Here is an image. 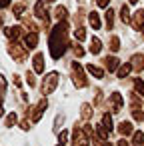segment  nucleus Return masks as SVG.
I'll use <instances>...</instances> for the list:
<instances>
[{
  "label": "nucleus",
  "instance_id": "nucleus-1",
  "mask_svg": "<svg viewBox=\"0 0 144 146\" xmlns=\"http://www.w3.org/2000/svg\"><path fill=\"white\" fill-rule=\"evenodd\" d=\"M66 30H68L66 22H58L56 28L50 32V56L54 60L62 58V54L66 52V46H68V42H66Z\"/></svg>",
  "mask_w": 144,
  "mask_h": 146
},
{
  "label": "nucleus",
  "instance_id": "nucleus-2",
  "mask_svg": "<svg viewBox=\"0 0 144 146\" xmlns=\"http://www.w3.org/2000/svg\"><path fill=\"white\" fill-rule=\"evenodd\" d=\"M56 84H58V72H50L44 78V82H42V92L44 94H52L54 88H56Z\"/></svg>",
  "mask_w": 144,
  "mask_h": 146
},
{
  "label": "nucleus",
  "instance_id": "nucleus-3",
  "mask_svg": "<svg viewBox=\"0 0 144 146\" xmlns=\"http://www.w3.org/2000/svg\"><path fill=\"white\" fill-rule=\"evenodd\" d=\"M72 146H88V136L82 128H74V138H72Z\"/></svg>",
  "mask_w": 144,
  "mask_h": 146
},
{
  "label": "nucleus",
  "instance_id": "nucleus-4",
  "mask_svg": "<svg viewBox=\"0 0 144 146\" xmlns=\"http://www.w3.org/2000/svg\"><path fill=\"white\" fill-rule=\"evenodd\" d=\"M72 70H74V84H76L78 88H84V86H86V78H84V74H82L80 64H78V62H72Z\"/></svg>",
  "mask_w": 144,
  "mask_h": 146
},
{
  "label": "nucleus",
  "instance_id": "nucleus-5",
  "mask_svg": "<svg viewBox=\"0 0 144 146\" xmlns=\"http://www.w3.org/2000/svg\"><path fill=\"white\" fill-rule=\"evenodd\" d=\"M34 14H36L38 18H42V20H46V22H48V12H46V0H38V2H36V6H34Z\"/></svg>",
  "mask_w": 144,
  "mask_h": 146
},
{
  "label": "nucleus",
  "instance_id": "nucleus-6",
  "mask_svg": "<svg viewBox=\"0 0 144 146\" xmlns=\"http://www.w3.org/2000/svg\"><path fill=\"white\" fill-rule=\"evenodd\" d=\"M110 100H112V110L114 112H120L122 110V96L118 92H112L110 94Z\"/></svg>",
  "mask_w": 144,
  "mask_h": 146
},
{
  "label": "nucleus",
  "instance_id": "nucleus-7",
  "mask_svg": "<svg viewBox=\"0 0 144 146\" xmlns=\"http://www.w3.org/2000/svg\"><path fill=\"white\" fill-rule=\"evenodd\" d=\"M46 106H48V102H46V98H42L40 104L36 106V112H34V116H32V122H38V120H40V116H42V112H44Z\"/></svg>",
  "mask_w": 144,
  "mask_h": 146
},
{
  "label": "nucleus",
  "instance_id": "nucleus-8",
  "mask_svg": "<svg viewBox=\"0 0 144 146\" xmlns=\"http://www.w3.org/2000/svg\"><path fill=\"white\" fill-rule=\"evenodd\" d=\"M130 62H132V68H136V70H144V54H134Z\"/></svg>",
  "mask_w": 144,
  "mask_h": 146
},
{
  "label": "nucleus",
  "instance_id": "nucleus-9",
  "mask_svg": "<svg viewBox=\"0 0 144 146\" xmlns=\"http://www.w3.org/2000/svg\"><path fill=\"white\" fill-rule=\"evenodd\" d=\"M10 54L16 58V60H24V50L14 42V44H10Z\"/></svg>",
  "mask_w": 144,
  "mask_h": 146
},
{
  "label": "nucleus",
  "instance_id": "nucleus-10",
  "mask_svg": "<svg viewBox=\"0 0 144 146\" xmlns=\"http://www.w3.org/2000/svg\"><path fill=\"white\" fill-rule=\"evenodd\" d=\"M6 36L8 38H14V40L20 38L22 36V28L20 26H10V28H6Z\"/></svg>",
  "mask_w": 144,
  "mask_h": 146
},
{
  "label": "nucleus",
  "instance_id": "nucleus-11",
  "mask_svg": "<svg viewBox=\"0 0 144 146\" xmlns=\"http://www.w3.org/2000/svg\"><path fill=\"white\" fill-rule=\"evenodd\" d=\"M24 42H26V48H34V46L38 44V34H36V32H30V34H26Z\"/></svg>",
  "mask_w": 144,
  "mask_h": 146
},
{
  "label": "nucleus",
  "instance_id": "nucleus-12",
  "mask_svg": "<svg viewBox=\"0 0 144 146\" xmlns=\"http://www.w3.org/2000/svg\"><path fill=\"white\" fill-rule=\"evenodd\" d=\"M118 132H120L122 136L132 134V124H130V122H126V120H124V122H120V124H118Z\"/></svg>",
  "mask_w": 144,
  "mask_h": 146
},
{
  "label": "nucleus",
  "instance_id": "nucleus-13",
  "mask_svg": "<svg viewBox=\"0 0 144 146\" xmlns=\"http://www.w3.org/2000/svg\"><path fill=\"white\" fill-rule=\"evenodd\" d=\"M32 62H34V72H38V74H40V72H44V62H42V54H36Z\"/></svg>",
  "mask_w": 144,
  "mask_h": 146
},
{
  "label": "nucleus",
  "instance_id": "nucleus-14",
  "mask_svg": "<svg viewBox=\"0 0 144 146\" xmlns=\"http://www.w3.org/2000/svg\"><path fill=\"white\" fill-rule=\"evenodd\" d=\"M104 62H106V68H108L110 72H114V70L118 68V58H114V56H106Z\"/></svg>",
  "mask_w": 144,
  "mask_h": 146
},
{
  "label": "nucleus",
  "instance_id": "nucleus-15",
  "mask_svg": "<svg viewBox=\"0 0 144 146\" xmlns=\"http://www.w3.org/2000/svg\"><path fill=\"white\" fill-rule=\"evenodd\" d=\"M86 70H88L92 76H96V78H104V70H102V68H98V66H94V64H88V66H86Z\"/></svg>",
  "mask_w": 144,
  "mask_h": 146
},
{
  "label": "nucleus",
  "instance_id": "nucleus-16",
  "mask_svg": "<svg viewBox=\"0 0 144 146\" xmlns=\"http://www.w3.org/2000/svg\"><path fill=\"white\" fill-rule=\"evenodd\" d=\"M88 22H90V26H92L94 30H98V28H100V24H102V22H100V16H98L96 12H92V14L88 16Z\"/></svg>",
  "mask_w": 144,
  "mask_h": 146
},
{
  "label": "nucleus",
  "instance_id": "nucleus-17",
  "mask_svg": "<svg viewBox=\"0 0 144 146\" xmlns=\"http://www.w3.org/2000/svg\"><path fill=\"white\" fill-rule=\"evenodd\" d=\"M100 50H102V42H100L98 38H92V42H90V52H92V54H100Z\"/></svg>",
  "mask_w": 144,
  "mask_h": 146
},
{
  "label": "nucleus",
  "instance_id": "nucleus-18",
  "mask_svg": "<svg viewBox=\"0 0 144 146\" xmlns=\"http://www.w3.org/2000/svg\"><path fill=\"white\" fill-rule=\"evenodd\" d=\"M132 146H144V132H134Z\"/></svg>",
  "mask_w": 144,
  "mask_h": 146
},
{
  "label": "nucleus",
  "instance_id": "nucleus-19",
  "mask_svg": "<svg viewBox=\"0 0 144 146\" xmlns=\"http://www.w3.org/2000/svg\"><path fill=\"white\" fill-rule=\"evenodd\" d=\"M132 70V64H122L120 68H118V78H126V74Z\"/></svg>",
  "mask_w": 144,
  "mask_h": 146
},
{
  "label": "nucleus",
  "instance_id": "nucleus-20",
  "mask_svg": "<svg viewBox=\"0 0 144 146\" xmlns=\"http://www.w3.org/2000/svg\"><path fill=\"white\" fill-rule=\"evenodd\" d=\"M142 24H144V10H138V12H136V16H134V26H136V28H140Z\"/></svg>",
  "mask_w": 144,
  "mask_h": 146
},
{
  "label": "nucleus",
  "instance_id": "nucleus-21",
  "mask_svg": "<svg viewBox=\"0 0 144 146\" xmlns=\"http://www.w3.org/2000/svg\"><path fill=\"white\" fill-rule=\"evenodd\" d=\"M102 126H104L108 132H112V118H110V114H104V116H102Z\"/></svg>",
  "mask_w": 144,
  "mask_h": 146
},
{
  "label": "nucleus",
  "instance_id": "nucleus-22",
  "mask_svg": "<svg viewBox=\"0 0 144 146\" xmlns=\"http://www.w3.org/2000/svg\"><path fill=\"white\" fill-rule=\"evenodd\" d=\"M132 116H134V120H138V122H142V120H144V112H142V108H138V106H134V108H132Z\"/></svg>",
  "mask_w": 144,
  "mask_h": 146
},
{
  "label": "nucleus",
  "instance_id": "nucleus-23",
  "mask_svg": "<svg viewBox=\"0 0 144 146\" xmlns=\"http://www.w3.org/2000/svg\"><path fill=\"white\" fill-rule=\"evenodd\" d=\"M66 16H68V12H66V8H64V6H58V8H56V18L64 22V18H66Z\"/></svg>",
  "mask_w": 144,
  "mask_h": 146
},
{
  "label": "nucleus",
  "instance_id": "nucleus-24",
  "mask_svg": "<svg viewBox=\"0 0 144 146\" xmlns=\"http://www.w3.org/2000/svg\"><path fill=\"white\" fill-rule=\"evenodd\" d=\"M110 48H112V52H118V50H120V40H118V36H112V38H110Z\"/></svg>",
  "mask_w": 144,
  "mask_h": 146
},
{
  "label": "nucleus",
  "instance_id": "nucleus-25",
  "mask_svg": "<svg viewBox=\"0 0 144 146\" xmlns=\"http://www.w3.org/2000/svg\"><path fill=\"white\" fill-rule=\"evenodd\" d=\"M134 88H136V94H142V96H144V82H142L140 78L134 80Z\"/></svg>",
  "mask_w": 144,
  "mask_h": 146
},
{
  "label": "nucleus",
  "instance_id": "nucleus-26",
  "mask_svg": "<svg viewBox=\"0 0 144 146\" xmlns=\"http://www.w3.org/2000/svg\"><path fill=\"white\" fill-rule=\"evenodd\" d=\"M120 18H122L124 22L130 20V10H128V6H122V8H120Z\"/></svg>",
  "mask_w": 144,
  "mask_h": 146
},
{
  "label": "nucleus",
  "instance_id": "nucleus-27",
  "mask_svg": "<svg viewBox=\"0 0 144 146\" xmlns=\"http://www.w3.org/2000/svg\"><path fill=\"white\" fill-rule=\"evenodd\" d=\"M112 22H114V12L112 10H106V26L112 28Z\"/></svg>",
  "mask_w": 144,
  "mask_h": 146
},
{
  "label": "nucleus",
  "instance_id": "nucleus-28",
  "mask_svg": "<svg viewBox=\"0 0 144 146\" xmlns=\"http://www.w3.org/2000/svg\"><path fill=\"white\" fill-rule=\"evenodd\" d=\"M16 120H18V116H16L14 112H10V114H8V118H6V126H14V124H16Z\"/></svg>",
  "mask_w": 144,
  "mask_h": 146
},
{
  "label": "nucleus",
  "instance_id": "nucleus-29",
  "mask_svg": "<svg viewBox=\"0 0 144 146\" xmlns=\"http://www.w3.org/2000/svg\"><path fill=\"white\" fill-rule=\"evenodd\" d=\"M82 118H90V104H82Z\"/></svg>",
  "mask_w": 144,
  "mask_h": 146
},
{
  "label": "nucleus",
  "instance_id": "nucleus-30",
  "mask_svg": "<svg viewBox=\"0 0 144 146\" xmlns=\"http://www.w3.org/2000/svg\"><path fill=\"white\" fill-rule=\"evenodd\" d=\"M22 12H24V6H22V4H16V6H14V14H16L18 18H22Z\"/></svg>",
  "mask_w": 144,
  "mask_h": 146
},
{
  "label": "nucleus",
  "instance_id": "nucleus-31",
  "mask_svg": "<svg viewBox=\"0 0 144 146\" xmlns=\"http://www.w3.org/2000/svg\"><path fill=\"white\" fill-rule=\"evenodd\" d=\"M74 36H76L78 40H84V38H86V32H84V28H78V30L74 32Z\"/></svg>",
  "mask_w": 144,
  "mask_h": 146
},
{
  "label": "nucleus",
  "instance_id": "nucleus-32",
  "mask_svg": "<svg viewBox=\"0 0 144 146\" xmlns=\"http://www.w3.org/2000/svg\"><path fill=\"white\" fill-rule=\"evenodd\" d=\"M58 140H60V144H62V146H64V142H66V140H68V132H66V130H62V132H60V134H58Z\"/></svg>",
  "mask_w": 144,
  "mask_h": 146
},
{
  "label": "nucleus",
  "instance_id": "nucleus-33",
  "mask_svg": "<svg viewBox=\"0 0 144 146\" xmlns=\"http://www.w3.org/2000/svg\"><path fill=\"white\" fill-rule=\"evenodd\" d=\"M26 82H28V84H30V86H34V84H36V80H34V76H32V74H30V72H28V74H26Z\"/></svg>",
  "mask_w": 144,
  "mask_h": 146
},
{
  "label": "nucleus",
  "instance_id": "nucleus-34",
  "mask_svg": "<svg viewBox=\"0 0 144 146\" xmlns=\"http://www.w3.org/2000/svg\"><path fill=\"white\" fill-rule=\"evenodd\" d=\"M4 88H6V80H4L2 76H0V92H2Z\"/></svg>",
  "mask_w": 144,
  "mask_h": 146
},
{
  "label": "nucleus",
  "instance_id": "nucleus-35",
  "mask_svg": "<svg viewBox=\"0 0 144 146\" xmlns=\"http://www.w3.org/2000/svg\"><path fill=\"white\" fill-rule=\"evenodd\" d=\"M96 2H98V6H102V8L108 6V0H96Z\"/></svg>",
  "mask_w": 144,
  "mask_h": 146
},
{
  "label": "nucleus",
  "instance_id": "nucleus-36",
  "mask_svg": "<svg viewBox=\"0 0 144 146\" xmlns=\"http://www.w3.org/2000/svg\"><path fill=\"white\" fill-rule=\"evenodd\" d=\"M10 4V0H0V8H6Z\"/></svg>",
  "mask_w": 144,
  "mask_h": 146
},
{
  "label": "nucleus",
  "instance_id": "nucleus-37",
  "mask_svg": "<svg viewBox=\"0 0 144 146\" xmlns=\"http://www.w3.org/2000/svg\"><path fill=\"white\" fill-rule=\"evenodd\" d=\"M74 52H76V56H82V54H84V50H82L80 46H76V48H74Z\"/></svg>",
  "mask_w": 144,
  "mask_h": 146
},
{
  "label": "nucleus",
  "instance_id": "nucleus-38",
  "mask_svg": "<svg viewBox=\"0 0 144 146\" xmlns=\"http://www.w3.org/2000/svg\"><path fill=\"white\" fill-rule=\"evenodd\" d=\"M14 84H16V86H22V82H20V78H18V76H14Z\"/></svg>",
  "mask_w": 144,
  "mask_h": 146
},
{
  "label": "nucleus",
  "instance_id": "nucleus-39",
  "mask_svg": "<svg viewBox=\"0 0 144 146\" xmlns=\"http://www.w3.org/2000/svg\"><path fill=\"white\" fill-rule=\"evenodd\" d=\"M118 146H130V144H128L126 140H118Z\"/></svg>",
  "mask_w": 144,
  "mask_h": 146
},
{
  "label": "nucleus",
  "instance_id": "nucleus-40",
  "mask_svg": "<svg viewBox=\"0 0 144 146\" xmlns=\"http://www.w3.org/2000/svg\"><path fill=\"white\" fill-rule=\"evenodd\" d=\"M102 146H112V144L110 142H102Z\"/></svg>",
  "mask_w": 144,
  "mask_h": 146
},
{
  "label": "nucleus",
  "instance_id": "nucleus-41",
  "mask_svg": "<svg viewBox=\"0 0 144 146\" xmlns=\"http://www.w3.org/2000/svg\"><path fill=\"white\" fill-rule=\"evenodd\" d=\"M2 114H4V110H2V106H0V116H2Z\"/></svg>",
  "mask_w": 144,
  "mask_h": 146
},
{
  "label": "nucleus",
  "instance_id": "nucleus-42",
  "mask_svg": "<svg viewBox=\"0 0 144 146\" xmlns=\"http://www.w3.org/2000/svg\"><path fill=\"white\" fill-rule=\"evenodd\" d=\"M130 2H132V4H136V2H138V0H130Z\"/></svg>",
  "mask_w": 144,
  "mask_h": 146
},
{
  "label": "nucleus",
  "instance_id": "nucleus-43",
  "mask_svg": "<svg viewBox=\"0 0 144 146\" xmlns=\"http://www.w3.org/2000/svg\"><path fill=\"white\" fill-rule=\"evenodd\" d=\"M48 2H54V0H48Z\"/></svg>",
  "mask_w": 144,
  "mask_h": 146
},
{
  "label": "nucleus",
  "instance_id": "nucleus-44",
  "mask_svg": "<svg viewBox=\"0 0 144 146\" xmlns=\"http://www.w3.org/2000/svg\"><path fill=\"white\" fill-rule=\"evenodd\" d=\"M0 24H2V20H0Z\"/></svg>",
  "mask_w": 144,
  "mask_h": 146
},
{
  "label": "nucleus",
  "instance_id": "nucleus-45",
  "mask_svg": "<svg viewBox=\"0 0 144 146\" xmlns=\"http://www.w3.org/2000/svg\"><path fill=\"white\" fill-rule=\"evenodd\" d=\"M58 146H62V144H58Z\"/></svg>",
  "mask_w": 144,
  "mask_h": 146
}]
</instances>
